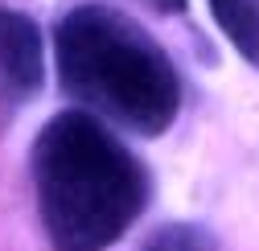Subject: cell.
<instances>
[{
    "label": "cell",
    "mask_w": 259,
    "mask_h": 251,
    "mask_svg": "<svg viewBox=\"0 0 259 251\" xmlns=\"http://www.w3.org/2000/svg\"><path fill=\"white\" fill-rule=\"evenodd\" d=\"M140 251H214V239L206 227H193V223H169L148 235V243Z\"/></svg>",
    "instance_id": "5"
},
{
    "label": "cell",
    "mask_w": 259,
    "mask_h": 251,
    "mask_svg": "<svg viewBox=\"0 0 259 251\" xmlns=\"http://www.w3.org/2000/svg\"><path fill=\"white\" fill-rule=\"evenodd\" d=\"M152 13H185V0H140Z\"/></svg>",
    "instance_id": "6"
},
{
    "label": "cell",
    "mask_w": 259,
    "mask_h": 251,
    "mask_svg": "<svg viewBox=\"0 0 259 251\" xmlns=\"http://www.w3.org/2000/svg\"><path fill=\"white\" fill-rule=\"evenodd\" d=\"M218 33L235 46L247 66L259 70V0H206Z\"/></svg>",
    "instance_id": "4"
},
{
    "label": "cell",
    "mask_w": 259,
    "mask_h": 251,
    "mask_svg": "<svg viewBox=\"0 0 259 251\" xmlns=\"http://www.w3.org/2000/svg\"><path fill=\"white\" fill-rule=\"evenodd\" d=\"M29 173L54 251H107L136 227L152 198L144 161L82 107L46 119Z\"/></svg>",
    "instance_id": "1"
},
{
    "label": "cell",
    "mask_w": 259,
    "mask_h": 251,
    "mask_svg": "<svg viewBox=\"0 0 259 251\" xmlns=\"http://www.w3.org/2000/svg\"><path fill=\"white\" fill-rule=\"evenodd\" d=\"M58 87L107 123L160 136L181 111V74L148 29L107 5H78L54 29Z\"/></svg>",
    "instance_id": "2"
},
{
    "label": "cell",
    "mask_w": 259,
    "mask_h": 251,
    "mask_svg": "<svg viewBox=\"0 0 259 251\" xmlns=\"http://www.w3.org/2000/svg\"><path fill=\"white\" fill-rule=\"evenodd\" d=\"M46 82V46L33 17L0 5V136Z\"/></svg>",
    "instance_id": "3"
}]
</instances>
